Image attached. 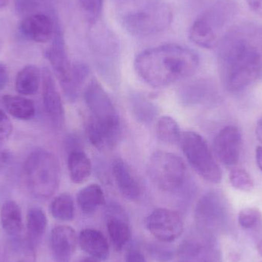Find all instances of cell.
Instances as JSON below:
<instances>
[{
	"instance_id": "1",
	"label": "cell",
	"mask_w": 262,
	"mask_h": 262,
	"mask_svg": "<svg viewBox=\"0 0 262 262\" xmlns=\"http://www.w3.org/2000/svg\"><path fill=\"white\" fill-rule=\"evenodd\" d=\"M218 61L225 88L238 92L262 76V29L245 26L219 41Z\"/></svg>"
},
{
	"instance_id": "2",
	"label": "cell",
	"mask_w": 262,
	"mask_h": 262,
	"mask_svg": "<svg viewBox=\"0 0 262 262\" xmlns=\"http://www.w3.org/2000/svg\"><path fill=\"white\" fill-rule=\"evenodd\" d=\"M200 66L196 52L185 46L167 44L146 49L134 61L139 76L149 85L166 87L194 75Z\"/></svg>"
},
{
	"instance_id": "3",
	"label": "cell",
	"mask_w": 262,
	"mask_h": 262,
	"mask_svg": "<svg viewBox=\"0 0 262 262\" xmlns=\"http://www.w3.org/2000/svg\"><path fill=\"white\" fill-rule=\"evenodd\" d=\"M117 16L124 30L138 38L167 29L173 18L166 0H115Z\"/></svg>"
},
{
	"instance_id": "4",
	"label": "cell",
	"mask_w": 262,
	"mask_h": 262,
	"mask_svg": "<svg viewBox=\"0 0 262 262\" xmlns=\"http://www.w3.org/2000/svg\"><path fill=\"white\" fill-rule=\"evenodd\" d=\"M26 185L35 198L46 200L58 190L61 183V166L57 157L49 151H32L24 164Z\"/></svg>"
},
{
	"instance_id": "5",
	"label": "cell",
	"mask_w": 262,
	"mask_h": 262,
	"mask_svg": "<svg viewBox=\"0 0 262 262\" xmlns=\"http://www.w3.org/2000/svg\"><path fill=\"white\" fill-rule=\"evenodd\" d=\"M180 142L189 164L202 178L212 183L221 182V169L207 142L201 135L193 131L183 132Z\"/></svg>"
},
{
	"instance_id": "6",
	"label": "cell",
	"mask_w": 262,
	"mask_h": 262,
	"mask_svg": "<svg viewBox=\"0 0 262 262\" xmlns=\"http://www.w3.org/2000/svg\"><path fill=\"white\" fill-rule=\"evenodd\" d=\"M147 169L152 183L163 192H177L186 182L184 162L172 152H154L149 159Z\"/></svg>"
},
{
	"instance_id": "7",
	"label": "cell",
	"mask_w": 262,
	"mask_h": 262,
	"mask_svg": "<svg viewBox=\"0 0 262 262\" xmlns=\"http://www.w3.org/2000/svg\"><path fill=\"white\" fill-rule=\"evenodd\" d=\"M195 220L199 229L209 235L227 232L231 215L226 198L217 191L205 193L195 206Z\"/></svg>"
},
{
	"instance_id": "8",
	"label": "cell",
	"mask_w": 262,
	"mask_h": 262,
	"mask_svg": "<svg viewBox=\"0 0 262 262\" xmlns=\"http://www.w3.org/2000/svg\"><path fill=\"white\" fill-rule=\"evenodd\" d=\"M84 99L91 116L112 135L119 139L121 122L119 115L111 98L102 86L93 80L84 92Z\"/></svg>"
},
{
	"instance_id": "9",
	"label": "cell",
	"mask_w": 262,
	"mask_h": 262,
	"mask_svg": "<svg viewBox=\"0 0 262 262\" xmlns=\"http://www.w3.org/2000/svg\"><path fill=\"white\" fill-rule=\"evenodd\" d=\"M218 5L198 17L191 26L189 39L200 47L211 49L219 44V32L226 23L229 12Z\"/></svg>"
},
{
	"instance_id": "10",
	"label": "cell",
	"mask_w": 262,
	"mask_h": 262,
	"mask_svg": "<svg viewBox=\"0 0 262 262\" xmlns=\"http://www.w3.org/2000/svg\"><path fill=\"white\" fill-rule=\"evenodd\" d=\"M146 229L159 241L172 243L180 238L184 225L178 212L160 208L152 211L145 220Z\"/></svg>"
},
{
	"instance_id": "11",
	"label": "cell",
	"mask_w": 262,
	"mask_h": 262,
	"mask_svg": "<svg viewBox=\"0 0 262 262\" xmlns=\"http://www.w3.org/2000/svg\"><path fill=\"white\" fill-rule=\"evenodd\" d=\"M243 137L241 131L235 126H227L222 129L214 139L215 155L223 164L228 167L235 166L241 156Z\"/></svg>"
},
{
	"instance_id": "12",
	"label": "cell",
	"mask_w": 262,
	"mask_h": 262,
	"mask_svg": "<svg viewBox=\"0 0 262 262\" xmlns=\"http://www.w3.org/2000/svg\"><path fill=\"white\" fill-rule=\"evenodd\" d=\"M42 100L45 110L53 125L60 129L64 124V110L61 95L50 71L45 68L41 72Z\"/></svg>"
},
{
	"instance_id": "13",
	"label": "cell",
	"mask_w": 262,
	"mask_h": 262,
	"mask_svg": "<svg viewBox=\"0 0 262 262\" xmlns=\"http://www.w3.org/2000/svg\"><path fill=\"white\" fill-rule=\"evenodd\" d=\"M51 249L56 262H71L76 249V232L70 226L54 228L51 233Z\"/></svg>"
},
{
	"instance_id": "14",
	"label": "cell",
	"mask_w": 262,
	"mask_h": 262,
	"mask_svg": "<svg viewBox=\"0 0 262 262\" xmlns=\"http://www.w3.org/2000/svg\"><path fill=\"white\" fill-rule=\"evenodd\" d=\"M53 36V42L46 52V57L61 86H64L70 81L72 66L66 53L62 34L57 32Z\"/></svg>"
},
{
	"instance_id": "15",
	"label": "cell",
	"mask_w": 262,
	"mask_h": 262,
	"mask_svg": "<svg viewBox=\"0 0 262 262\" xmlns=\"http://www.w3.org/2000/svg\"><path fill=\"white\" fill-rule=\"evenodd\" d=\"M107 229L111 241L117 251H121L130 241L131 231L127 216L118 206H112L107 219Z\"/></svg>"
},
{
	"instance_id": "16",
	"label": "cell",
	"mask_w": 262,
	"mask_h": 262,
	"mask_svg": "<svg viewBox=\"0 0 262 262\" xmlns=\"http://www.w3.org/2000/svg\"><path fill=\"white\" fill-rule=\"evenodd\" d=\"M20 29L26 38L39 43L49 41L55 31L52 18L43 13H35L23 18Z\"/></svg>"
},
{
	"instance_id": "17",
	"label": "cell",
	"mask_w": 262,
	"mask_h": 262,
	"mask_svg": "<svg viewBox=\"0 0 262 262\" xmlns=\"http://www.w3.org/2000/svg\"><path fill=\"white\" fill-rule=\"evenodd\" d=\"M203 232L202 239L188 241L183 244L181 250L183 256L195 262H220V254L212 235Z\"/></svg>"
},
{
	"instance_id": "18",
	"label": "cell",
	"mask_w": 262,
	"mask_h": 262,
	"mask_svg": "<svg viewBox=\"0 0 262 262\" xmlns=\"http://www.w3.org/2000/svg\"><path fill=\"white\" fill-rule=\"evenodd\" d=\"M112 172L121 193L127 200L135 201L141 195V188L127 163L118 158L112 163Z\"/></svg>"
},
{
	"instance_id": "19",
	"label": "cell",
	"mask_w": 262,
	"mask_h": 262,
	"mask_svg": "<svg viewBox=\"0 0 262 262\" xmlns=\"http://www.w3.org/2000/svg\"><path fill=\"white\" fill-rule=\"evenodd\" d=\"M81 249L98 260H106L110 255V249L105 236L99 231L87 229L81 231L78 237Z\"/></svg>"
},
{
	"instance_id": "20",
	"label": "cell",
	"mask_w": 262,
	"mask_h": 262,
	"mask_svg": "<svg viewBox=\"0 0 262 262\" xmlns=\"http://www.w3.org/2000/svg\"><path fill=\"white\" fill-rule=\"evenodd\" d=\"M89 38L94 49L101 55H110L118 50V43L113 32L98 20L91 21Z\"/></svg>"
},
{
	"instance_id": "21",
	"label": "cell",
	"mask_w": 262,
	"mask_h": 262,
	"mask_svg": "<svg viewBox=\"0 0 262 262\" xmlns=\"http://www.w3.org/2000/svg\"><path fill=\"white\" fill-rule=\"evenodd\" d=\"M214 95L213 88L208 81L200 80L180 89L179 98L185 106H196L208 102Z\"/></svg>"
},
{
	"instance_id": "22",
	"label": "cell",
	"mask_w": 262,
	"mask_h": 262,
	"mask_svg": "<svg viewBox=\"0 0 262 262\" xmlns=\"http://www.w3.org/2000/svg\"><path fill=\"white\" fill-rule=\"evenodd\" d=\"M35 246L28 238L12 237L5 247L3 262H35Z\"/></svg>"
},
{
	"instance_id": "23",
	"label": "cell",
	"mask_w": 262,
	"mask_h": 262,
	"mask_svg": "<svg viewBox=\"0 0 262 262\" xmlns=\"http://www.w3.org/2000/svg\"><path fill=\"white\" fill-rule=\"evenodd\" d=\"M68 169L72 181L76 184H81L92 173V163L82 149H73L68 154Z\"/></svg>"
},
{
	"instance_id": "24",
	"label": "cell",
	"mask_w": 262,
	"mask_h": 262,
	"mask_svg": "<svg viewBox=\"0 0 262 262\" xmlns=\"http://www.w3.org/2000/svg\"><path fill=\"white\" fill-rule=\"evenodd\" d=\"M0 220L3 230L11 237H18L23 231L21 209L15 202L9 200L2 206Z\"/></svg>"
},
{
	"instance_id": "25",
	"label": "cell",
	"mask_w": 262,
	"mask_h": 262,
	"mask_svg": "<svg viewBox=\"0 0 262 262\" xmlns=\"http://www.w3.org/2000/svg\"><path fill=\"white\" fill-rule=\"evenodd\" d=\"M41 80V72L37 66L29 64L23 68L15 78V90L20 95L28 96L38 92Z\"/></svg>"
},
{
	"instance_id": "26",
	"label": "cell",
	"mask_w": 262,
	"mask_h": 262,
	"mask_svg": "<svg viewBox=\"0 0 262 262\" xmlns=\"http://www.w3.org/2000/svg\"><path fill=\"white\" fill-rule=\"evenodd\" d=\"M130 107L134 118L140 124H152L158 115L157 105L140 94L130 95Z\"/></svg>"
},
{
	"instance_id": "27",
	"label": "cell",
	"mask_w": 262,
	"mask_h": 262,
	"mask_svg": "<svg viewBox=\"0 0 262 262\" xmlns=\"http://www.w3.org/2000/svg\"><path fill=\"white\" fill-rule=\"evenodd\" d=\"M77 202L81 212L85 214L94 213L98 208L105 204L104 191L99 185H89L79 191Z\"/></svg>"
},
{
	"instance_id": "28",
	"label": "cell",
	"mask_w": 262,
	"mask_h": 262,
	"mask_svg": "<svg viewBox=\"0 0 262 262\" xmlns=\"http://www.w3.org/2000/svg\"><path fill=\"white\" fill-rule=\"evenodd\" d=\"M48 220L46 212L39 207L29 209L26 217L27 238L32 245L39 244L47 228Z\"/></svg>"
},
{
	"instance_id": "29",
	"label": "cell",
	"mask_w": 262,
	"mask_h": 262,
	"mask_svg": "<svg viewBox=\"0 0 262 262\" xmlns=\"http://www.w3.org/2000/svg\"><path fill=\"white\" fill-rule=\"evenodd\" d=\"M3 103L6 112L17 119L27 121L35 115L33 101L24 97L6 95L3 98Z\"/></svg>"
},
{
	"instance_id": "30",
	"label": "cell",
	"mask_w": 262,
	"mask_h": 262,
	"mask_svg": "<svg viewBox=\"0 0 262 262\" xmlns=\"http://www.w3.org/2000/svg\"><path fill=\"white\" fill-rule=\"evenodd\" d=\"M51 214L60 221H72L75 217V204L69 193H62L54 199L50 206Z\"/></svg>"
},
{
	"instance_id": "31",
	"label": "cell",
	"mask_w": 262,
	"mask_h": 262,
	"mask_svg": "<svg viewBox=\"0 0 262 262\" xmlns=\"http://www.w3.org/2000/svg\"><path fill=\"white\" fill-rule=\"evenodd\" d=\"M89 68L84 63H76L72 68V76L67 84L62 86L66 96L71 101H75L78 96L80 88L87 79Z\"/></svg>"
},
{
	"instance_id": "32",
	"label": "cell",
	"mask_w": 262,
	"mask_h": 262,
	"mask_svg": "<svg viewBox=\"0 0 262 262\" xmlns=\"http://www.w3.org/2000/svg\"><path fill=\"white\" fill-rule=\"evenodd\" d=\"M157 134L161 141L169 144L178 143L181 137L179 124L175 119L169 116L162 117L157 121Z\"/></svg>"
},
{
	"instance_id": "33",
	"label": "cell",
	"mask_w": 262,
	"mask_h": 262,
	"mask_svg": "<svg viewBox=\"0 0 262 262\" xmlns=\"http://www.w3.org/2000/svg\"><path fill=\"white\" fill-rule=\"evenodd\" d=\"M238 224L244 229H257L262 225V214L257 208H245L240 211Z\"/></svg>"
},
{
	"instance_id": "34",
	"label": "cell",
	"mask_w": 262,
	"mask_h": 262,
	"mask_svg": "<svg viewBox=\"0 0 262 262\" xmlns=\"http://www.w3.org/2000/svg\"><path fill=\"white\" fill-rule=\"evenodd\" d=\"M229 180L231 185L238 190L249 192L252 190L255 186L253 180L249 172L242 168L232 169L229 175Z\"/></svg>"
},
{
	"instance_id": "35",
	"label": "cell",
	"mask_w": 262,
	"mask_h": 262,
	"mask_svg": "<svg viewBox=\"0 0 262 262\" xmlns=\"http://www.w3.org/2000/svg\"><path fill=\"white\" fill-rule=\"evenodd\" d=\"M82 10L91 18L90 21L98 20L102 12L104 0H78Z\"/></svg>"
},
{
	"instance_id": "36",
	"label": "cell",
	"mask_w": 262,
	"mask_h": 262,
	"mask_svg": "<svg viewBox=\"0 0 262 262\" xmlns=\"http://www.w3.org/2000/svg\"><path fill=\"white\" fill-rule=\"evenodd\" d=\"M38 6L36 0H15V12L24 18L36 13Z\"/></svg>"
},
{
	"instance_id": "37",
	"label": "cell",
	"mask_w": 262,
	"mask_h": 262,
	"mask_svg": "<svg viewBox=\"0 0 262 262\" xmlns=\"http://www.w3.org/2000/svg\"><path fill=\"white\" fill-rule=\"evenodd\" d=\"M12 124L6 114L0 109V143L6 141L12 134Z\"/></svg>"
},
{
	"instance_id": "38",
	"label": "cell",
	"mask_w": 262,
	"mask_h": 262,
	"mask_svg": "<svg viewBox=\"0 0 262 262\" xmlns=\"http://www.w3.org/2000/svg\"><path fill=\"white\" fill-rule=\"evenodd\" d=\"M126 262H146L145 257L140 251L132 249L127 252L125 257Z\"/></svg>"
},
{
	"instance_id": "39",
	"label": "cell",
	"mask_w": 262,
	"mask_h": 262,
	"mask_svg": "<svg viewBox=\"0 0 262 262\" xmlns=\"http://www.w3.org/2000/svg\"><path fill=\"white\" fill-rule=\"evenodd\" d=\"M9 82V72L7 67L0 62V91L3 90Z\"/></svg>"
},
{
	"instance_id": "40",
	"label": "cell",
	"mask_w": 262,
	"mask_h": 262,
	"mask_svg": "<svg viewBox=\"0 0 262 262\" xmlns=\"http://www.w3.org/2000/svg\"><path fill=\"white\" fill-rule=\"evenodd\" d=\"M246 2L251 10L262 18V0H246Z\"/></svg>"
},
{
	"instance_id": "41",
	"label": "cell",
	"mask_w": 262,
	"mask_h": 262,
	"mask_svg": "<svg viewBox=\"0 0 262 262\" xmlns=\"http://www.w3.org/2000/svg\"><path fill=\"white\" fill-rule=\"evenodd\" d=\"M9 154L8 151L0 146V171L4 167L9 160Z\"/></svg>"
},
{
	"instance_id": "42",
	"label": "cell",
	"mask_w": 262,
	"mask_h": 262,
	"mask_svg": "<svg viewBox=\"0 0 262 262\" xmlns=\"http://www.w3.org/2000/svg\"><path fill=\"white\" fill-rule=\"evenodd\" d=\"M256 163L259 169L262 171V146H258L255 152Z\"/></svg>"
},
{
	"instance_id": "43",
	"label": "cell",
	"mask_w": 262,
	"mask_h": 262,
	"mask_svg": "<svg viewBox=\"0 0 262 262\" xmlns=\"http://www.w3.org/2000/svg\"><path fill=\"white\" fill-rule=\"evenodd\" d=\"M256 136L258 140L262 143V117L257 124Z\"/></svg>"
},
{
	"instance_id": "44",
	"label": "cell",
	"mask_w": 262,
	"mask_h": 262,
	"mask_svg": "<svg viewBox=\"0 0 262 262\" xmlns=\"http://www.w3.org/2000/svg\"><path fill=\"white\" fill-rule=\"evenodd\" d=\"M257 250H258V253L262 256V236L258 238L256 243Z\"/></svg>"
},
{
	"instance_id": "45",
	"label": "cell",
	"mask_w": 262,
	"mask_h": 262,
	"mask_svg": "<svg viewBox=\"0 0 262 262\" xmlns=\"http://www.w3.org/2000/svg\"><path fill=\"white\" fill-rule=\"evenodd\" d=\"M80 262H99L98 259L94 258V257H86V258H83Z\"/></svg>"
},
{
	"instance_id": "46",
	"label": "cell",
	"mask_w": 262,
	"mask_h": 262,
	"mask_svg": "<svg viewBox=\"0 0 262 262\" xmlns=\"http://www.w3.org/2000/svg\"><path fill=\"white\" fill-rule=\"evenodd\" d=\"M9 0H0V9L6 7L9 4Z\"/></svg>"
}]
</instances>
